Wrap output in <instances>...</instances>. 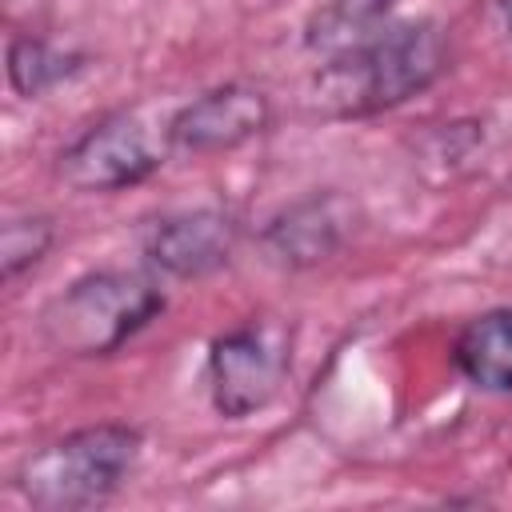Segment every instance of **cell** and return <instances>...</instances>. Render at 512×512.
I'll list each match as a JSON object with an SVG mask.
<instances>
[{
    "mask_svg": "<svg viewBox=\"0 0 512 512\" xmlns=\"http://www.w3.org/2000/svg\"><path fill=\"white\" fill-rule=\"evenodd\" d=\"M448 72V32L440 20H400L368 40L324 56L312 76V108L328 120H364L408 104Z\"/></svg>",
    "mask_w": 512,
    "mask_h": 512,
    "instance_id": "cell-1",
    "label": "cell"
},
{
    "mask_svg": "<svg viewBox=\"0 0 512 512\" xmlns=\"http://www.w3.org/2000/svg\"><path fill=\"white\" fill-rule=\"evenodd\" d=\"M168 308L164 288L148 272L96 268L76 276L40 308V340L68 360H100L120 352Z\"/></svg>",
    "mask_w": 512,
    "mask_h": 512,
    "instance_id": "cell-2",
    "label": "cell"
},
{
    "mask_svg": "<svg viewBox=\"0 0 512 512\" xmlns=\"http://www.w3.org/2000/svg\"><path fill=\"white\" fill-rule=\"evenodd\" d=\"M144 436L132 424H88L36 452L12 476L24 504L40 512H84L108 504L140 460Z\"/></svg>",
    "mask_w": 512,
    "mask_h": 512,
    "instance_id": "cell-3",
    "label": "cell"
},
{
    "mask_svg": "<svg viewBox=\"0 0 512 512\" xmlns=\"http://www.w3.org/2000/svg\"><path fill=\"white\" fill-rule=\"evenodd\" d=\"M164 164V148L156 144L152 128L140 112L120 108L100 116L92 128H84L60 156L56 176L72 192H124L156 176Z\"/></svg>",
    "mask_w": 512,
    "mask_h": 512,
    "instance_id": "cell-4",
    "label": "cell"
},
{
    "mask_svg": "<svg viewBox=\"0 0 512 512\" xmlns=\"http://www.w3.org/2000/svg\"><path fill=\"white\" fill-rule=\"evenodd\" d=\"M288 380V340L276 324H240L208 344V396L224 420L264 412Z\"/></svg>",
    "mask_w": 512,
    "mask_h": 512,
    "instance_id": "cell-5",
    "label": "cell"
},
{
    "mask_svg": "<svg viewBox=\"0 0 512 512\" xmlns=\"http://www.w3.org/2000/svg\"><path fill=\"white\" fill-rule=\"evenodd\" d=\"M272 124V100L264 88L228 80L216 84L188 104H180L164 124V148L180 156H220L256 136Z\"/></svg>",
    "mask_w": 512,
    "mask_h": 512,
    "instance_id": "cell-6",
    "label": "cell"
},
{
    "mask_svg": "<svg viewBox=\"0 0 512 512\" xmlns=\"http://www.w3.org/2000/svg\"><path fill=\"white\" fill-rule=\"evenodd\" d=\"M240 244V220L224 208L164 212L140 232L144 260L172 280H204L220 272Z\"/></svg>",
    "mask_w": 512,
    "mask_h": 512,
    "instance_id": "cell-7",
    "label": "cell"
},
{
    "mask_svg": "<svg viewBox=\"0 0 512 512\" xmlns=\"http://www.w3.org/2000/svg\"><path fill=\"white\" fill-rule=\"evenodd\" d=\"M352 228V208L336 192H308L292 204H284L260 232L264 252L292 272L316 268L332 260Z\"/></svg>",
    "mask_w": 512,
    "mask_h": 512,
    "instance_id": "cell-8",
    "label": "cell"
},
{
    "mask_svg": "<svg viewBox=\"0 0 512 512\" xmlns=\"http://www.w3.org/2000/svg\"><path fill=\"white\" fill-rule=\"evenodd\" d=\"M452 364L460 376L492 396L512 392V308H484L452 340Z\"/></svg>",
    "mask_w": 512,
    "mask_h": 512,
    "instance_id": "cell-9",
    "label": "cell"
},
{
    "mask_svg": "<svg viewBox=\"0 0 512 512\" xmlns=\"http://www.w3.org/2000/svg\"><path fill=\"white\" fill-rule=\"evenodd\" d=\"M80 68H84V56H80V52L56 48L52 40L32 36V32H16V36L8 40V52H4L8 84H12V92L24 96V100H40V96L52 92L56 84L72 80Z\"/></svg>",
    "mask_w": 512,
    "mask_h": 512,
    "instance_id": "cell-10",
    "label": "cell"
},
{
    "mask_svg": "<svg viewBox=\"0 0 512 512\" xmlns=\"http://www.w3.org/2000/svg\"><path fill=\"white\" fill-rule=\"evenodd\" d=\"M56 244V220L48 212H12L0 224V276L16 280L36 268Z\"/></svg>",
    "mask_w": 512,
    "mask_h": 512,
    "instance_id": "cell-11",
    "label": "cell"
},
{
    "mask_svg": "<svg viewBox=\"0 0 512 512\" xmlns=\"http://www.w3.org/2000/svg\"><path fill=\"white\" fill-rule=\"evenodd\" d=\"M500 20H504V32L512 40V0H500Z\"/></svg>",
    "mask_w": 512,
    "mask_h": 512,
    "instance_id": "cell-12",
    "label": "cell"
},
{
    "mask_svg": "<svg viewBox=\"0 0 512 512\" xmlns=\"http://www.w3.org/2000/svg\"><path fill=\"white\" fill-rule=\"evenodd\" d=\"M392 4H396V0H392Z\"/></svg>",
    "mask_w": 512,
    "mask_h": 512,
    "instance_id": "cell-13",
    "label": "cell"
}]
</instances>
